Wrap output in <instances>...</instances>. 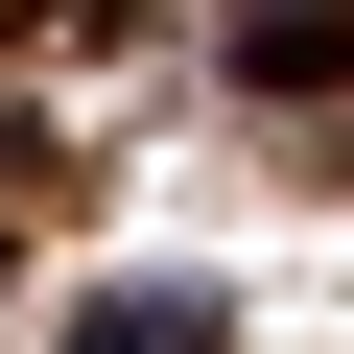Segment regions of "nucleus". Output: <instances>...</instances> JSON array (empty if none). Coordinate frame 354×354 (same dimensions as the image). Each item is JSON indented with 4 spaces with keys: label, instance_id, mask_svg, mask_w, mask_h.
I'll return each mask as SVG.
<instances>
[{
    "label": "nucleus",
    "instance_id": "obj_3",
    "mask_svg": "<svg viewBox=\"0 0 354 354\" xmlns=\"http://www.w3.org/2000/svg\"><path fill=\"white\" fill-rule=\"evenodd\" d=\"M0 236H24V189H0Z\"/></svg>",
    "mask_w": 354,
    "mask_h": 354
},
{
    "label": "nucleus",
    "instance_id": "obj_1",
    "mask_svg": "<svg viewBox=\"0 0 354 354\" xmlns=\"http://www.w3.org/2000/svg\"><path fill=\"white\" fill-rule=\"evenodd\" d=\"M236 71H260V95H330V71H354V0H236Z\"/></svg>",
    "mask_w": 354,
    "mask_h": 354
},
{
    "label": "nucleus",
    "instance_id": "obj_2",
    "mask_svg": "<svg viewBox=\"0 0 354 354\" xmlns=\"http://www.w3.org/2000/svg\"><path fill=\"white\" fill-rule=\"evenodd\" d=\"M71 354H236V307L213 283H118V307H71Z\"/></svg>",
    "mask_w": 354,
    "mask_h": 354
}]
</instances>
